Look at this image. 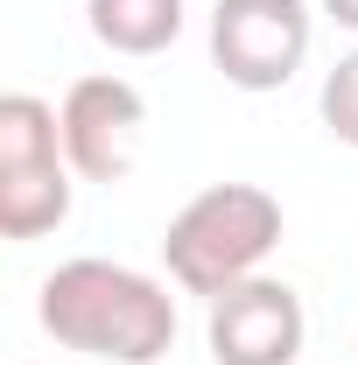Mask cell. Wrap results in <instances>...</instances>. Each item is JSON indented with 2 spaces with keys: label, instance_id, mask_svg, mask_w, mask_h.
<instances>
[{
  "label": "cell",
  "instance_id": "52a82bcc",
  "mask_svg": "<svg viewBox=\"0 0 358 365\" xmlns=\"http://www.w3.org/2000/svg\"><path fill=\"white\" fill-rule=\"evenodd\" d=\"M85 14H91V36L120 56H155L183 29V0H85Z\"/></svg>",
  "mask_w": 358,
  "mask_h": 365
},
{
  "label": "cell",
  "instance_id": "ba28073f",
  "mask_svg": "<svg viewBox=\"0 0 358 365\" xmlns=\"http://www.w3.org/2000/svg\"><path fill=\"white\" fill-rule=\"evenodd\" d=\"M56 148H63V113H49L29 91H7L0 98V169L56 162Z\"/></svg>",
  "mask_w": 358,
  "mask_h": 365
},
{
  "label": "cell",
  "instance_id": "3957f363",
  "mask_svg": "<svg viewBox=\"0 0 358 365\" xmlns=\"http://www.w3.org/2000/svg\"><path fill=\"white\" fill-rule=\"evenodd\" d=\"M211 56L239 91L288 85L310 56V7L302 0H218Z\"/></svg>",
  "mask_w": 358,
  "mask_h": 365
},
{
  "label": "cell",
  "instance_id": "7a4b0ae2",
  "mask_svg": "<svg viewBox=\"0 0 358 365\" xmlns=\"http://www.w3.org/2000/svg\"><path fill=\"white\" fill-rule=\"evenodd\" d=\"M281 239V204L253 182H211L204 197L183 204V218L169 225L162 253L190 295H225L239 281H253V267L274 253Z\"/></svg>",
  "mask_w": 358,
  "mask_h": 365
},
{
  "label": "cell",
  "instance_id": "6da1fadb",
  "mask_svg": "<svg viewBox=\"0 0 358 365\" xmlns=\"http://www.w3.org/2000/svg\"><path fill=\"white\" fill-rule=\"evenodd\" d=\"M43 330L71 351H91V359L155 365L176 344V302L134 267L63 260L43 281Z\"/></svg>",
  "mask_w": 358,
  "mask_h": 365
},
{
  "label": "cell",
  "instance_id": "5b68a950",
  "mask_svg": "<svg viewBox=\"0 0 358 365\" xmlns=\"http://www.w3.org/2000/svg\"><path fill=\"white\" fill-rule=\"evenodd\" d=\"M140 91L127 78H78L63 91V155L78 176H127L134 169V148H140Z\"/></svg>",
  "mask_w": 358,
  "mask_h": 365
},
{
  "label": "cell",
  "instance_id": "8992f818",
  "mask_svg": "<svg viewBox=\"0 0 358 365\" xmlns=\"http://www.w3.org/2000/svg\"><path fill=\"white\" fill-rule=\"evenodd\" d=\"M63 218H71V176H63V162L0 169V232L7 239H43Z\"/></svg>",
  "mask_w": 358,
  "mask_h": 365
},
{
  "label": "cell",
  "instance_id": "30bf717a",
  "mask_svg": "<svg viewBox=\"0 0 358 365\" xmlns=\"http://www.w3.org/2000/svg\"><path fill=\"white\" fill-rule=\"evenodd\" d=\"M323 7H330V21H337V29H358V0H323Z\"/></svg>",
  "mask_w": 358,
  "mask_h": 365
},
{
  "label": "cell",
  "instance_id": "277c9868",
  "mask_svg": "<svg viewBox=\"0 0 358 365\" xmlns=\"http://www.w3.org/2000/svg\"><path fill=\"white\" fill-rule=\"evenodd\" d=\"M302 351V295L288 281H239L211 295V359L218 365H288Z\"/></svg>",
  "mask_w": 358,
  "mask_h": 365
},
{
  "label": "cell",
  "instance_id": "9c48e42d",
  "mask_svg": "<svg viewBox=\"0 0 358 365\" xmlns=\"http://www.w3.org/2000/svg\"><path fill=\"white\" fill-rule=\"evenodd\" d=\"M323 127L344 140V148H358V56H344L323 78Z\"/></svg>",
  "mask_w": 358,
  "mask_h": 365
}]
</instances>
